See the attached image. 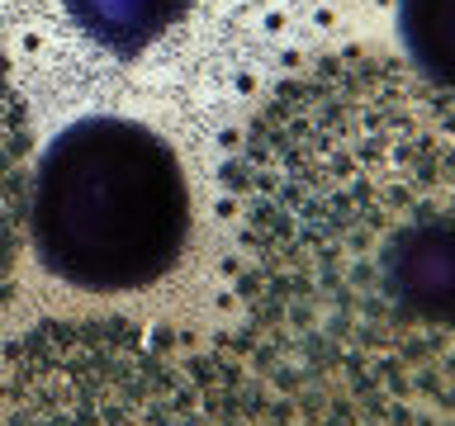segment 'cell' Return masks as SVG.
I'll use <instances>...</instances> for the list:
<instances>
[{"instance_id": "cell-1", "label": "cell", "mask_w": 455, "mask_h": 426, "mask_svg": "<svg viewBox=\"0 0 455 426\" xmlns=\"http://www.w3.org/2000/svg\"><path fill=\"white\" fill-rule=\"evenodd\" d=\"M242 351L290 426H455V91L323 57L228 166Z\"/></svg>"}, {"instance_id": "cell-2", "label": "cell", "mask_w": 455, "mask_h": 426, "mask_svg": "<svg viewBox=\"0 0 455 426\" xmlns=\"http://www.w3.org/2000/svg\"><path fill=\"white\" fill-rule=\"evenodd\" d=\"M0 426H290L237 355L133 322H52L0 360Z\"/></svg>"}, {"instance_id": "cell-3", "label": "cell", "mask_w": 455, "mask_h": 426, "mask_svg": "<svg viewBox=\"0 0 455 426\" xmlns=\"http://www.w3.org/2000/svg\"><path fill=\"white\" fill-rule=\"evenodd\" d=\"M24 233L71 289H148L190 241V185L152 128L95 114L62 128L28 176Z\"/></svg>"}, {"instance_id": "cell-4", "label": "cell", "mask_w": 455, "mask_h": 426, "mask_svg": "<svg viewBox=\"0 0 455 426\" xmlns=\"http://www.w3.org/2000/svg\"><path fill=\"white\" fill-rule=\"evenodd\" d=\"M28 204V119L5 62H0V308L14 284V256Z\"/></svg>"}, {"instance_id": "cell-5", "label": "cell", "mask_w": 455, "mask_h": 426, "mask_svg": "<svg viewBox=\"0 0 455 426\" xmlns=\"http://www.w3.org/2000/svg\"><path fill=\"white\" fill-rule=\"evenodd\" d=\"M185 10L190 0H67L71 24L114 57L152 48V38H162Z\"/></svg>"}, {"instance_id": "cell-6", "label": "cell", "mask_w": 455, "mask_h": 426, "mask_svg": "<svg viewBox=\"0 0 455 426\" xmlns=\"http://www.w3.org/2000/svg\"><path fill=\"white\" fill-rule=\"evenodd\" d=\"M398 38L418 76L455 91V0H398Z\"/></svg>"}]
</instances>
